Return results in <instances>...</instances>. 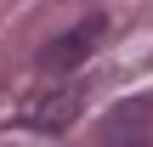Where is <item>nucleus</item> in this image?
<instances>
[{
    "instance_id": "obj_1",
    "label": "nucleus",
    "mask_w": 153,
    "mask_h": 147,
    "mask_svg": "<svg viewBox=\"0 0 153 147\" xmlns=\"http://www.w3.org/2000/svg\"><path fill=\"white\" fill-rule=\"evenodd\" d=\"M79 113H85V85H51L40 102L23 108V130H34V136H62V130H74Z\"/></svg>"
},
{
    "instance_id": "obj_2",
    "label": "nucleus",
    "mask_w": 153,
    "mask_h": 147,
    "mask_svg": "<svg viewBox=\"0 0 153 147\" xmlns=\"http://www.w3.org/2000/svg\"><path fill=\"white\" fill-rule=\"evenodd\" d=\"M102 34H108V17H85V23H74L68 34H57V40L34 57V68H40V74H68V68H79V62L97 51Z\"/></svg>"
}]
</instances>
